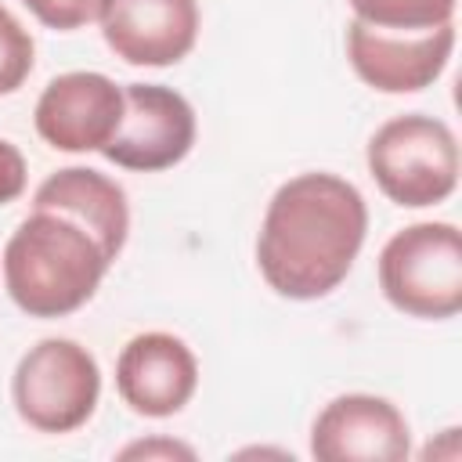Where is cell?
<instances>
[{
	"mask_svg": "<svg viewBox=\"0 0 462 462\" xmlns=\"http://www.w3.org/2000/svg\"><path fill=\"white\" fill-rule=\"evenodd\" d=\"M199 386V361L184 339L170 332L134 336L116 361L119 397L148 419H166L180 411Z\"/></svg>",
	"mask_w": 462,
	"mask_h": 462,
	"instance_id": "10",
	"label": "cell"
},
{
	"mask_svg": "<svg viewBox=\"0 0 462 462\" xmlns=\"http://www.w3.org/2000/svg\"><path fill=\"white\" fill-rule=\"evenodd\" d=\"M195 144V112L191 105L159 83L123 87V123L112 141L101 148L108 162L123 170H170Z\"/></svg>",
	"mask_w": 462,
	"mask_h": 462,
	"instance_id": "7",
	"label": "cell"
},
{
	"mask_svg": "<svg viewBox=\"0 0 462 462\" xmlns=\"http://www.w3.org/2000/svg\"><path fill=\"white\" fill-rule=\"evenodd\" d=\"M368 170L397 206H437L458 184V141L444 119L397 116L372 134Z\"/></svg>",
	"mask_w": 462,
	"mask_h": 462,
	"instance_id": "4",
	"label": "cell"
},
{
	"mask_svg": "<svg viewBox=\"0 0 462 462\" xmlns=\"http://www.w3.org/2000/svg\"><path fill=\"white\" fill-rule=\"evenodd\" d=\"M32 209H54V213L72 217L97 238V245L105 249L108 260L119 256L126 231H130L126 191L112 177H105L90 166H65L58 173H51L36 188Z\"/></svg>",
	"mask_w": 462,
	"mask_h": 462,
	"instance_id": "12",
	"label": "cell"
},
{
	"mask_svg": "<svg viewBox=\"0 0 462 462\" xmlns=\"http://www.w3.org/2000/svg\"><path fill=\"white\" fill-rule=\"evenodd\" d=\"M123 123V87L101 72L54 76L36 101V130L58 152H101Z\"/></svg>",
	"mask_w": 462,
	"mask_h": 462,
	"instance_id": "9",
	"label": "cell"
},
{
	"mask_svg": "<svg viewBox=\"0 0 462 462\" xmlns=\"http://www.w3.org/2000/svg\"><path fill=\"white\" fill-rule=\"evenodd\" d=\"M310 455L321 462H401L411 455V433L386 397L343 393L314 419Z\"/></svg>",
	"mask_w": 462,
	"mask_h": 462,
	"instance_id": "8",
	"label": "cell"
},
{
	"mask_svg": "<svg viewBox=\"0 0 462 462\" xmlns=\"http://www.w3.org/2000/svg\"><path fill=\"white\" fill-rule=\"evenodd\" d=\"M29 72H32V36L7 7H0V94L18 90Z\"/></svg>",
	"mask_w": 462,
	"mask_h": 462,
	"instance_id": "14",
	"label": "cell"
},
{
	"mask_svg": "<svg viewBox=\"0 0 462 462\" xmlns=\"http://www.w3.org/2000/svg\"><path fill=\"white\" fill-rule=\"evenodd\" d=\"M105 43L126 65H173L199 36L195 0H108L101 18Z\"/></svg>",
	"mask_w": 462,
	"mask_h": 462,
	"instance_id": "11",
	"label": "cell"
},
{
	"mask_svg": "<svg viewBox=\"0 0 462 462\" xmlns=\"http://www.w3.org/2000/svg\"><path fill=\"white\" fill-rule=\"evenodd\" d=\"M119 458H195V451L180 440H166V437H152V440H134L119 451Z\"/></svg>",
	"mask_w": 462,
	"mask_h": 462,
	"instance_id": "17",
	"label": "cell"
},
{
	"mask_svg": "<svg viewBox=\"0 0 462 462\" xmlns=\"http://www.w3.org/2000/svg\"><path fill=\"white\" fill-rule=\"evenodd\" d=\"M11 397L22 415L40 433L79 430L101 397V368L87 346L76 339H40L29 346L14 368Z\"/></svg>",
	"mask_w": 462,
	"mask_h": 462,
	"instance_id": "5",
	"label": "cell"
},
{
	"mask_svg": "<svg viewBox=\"0 0 462 462\" xmlns=\"http://www.w3.org/2000/svg\"><path fill=\"white\" fill-rule=\"evenodd\" d=\"M368 231L361 191L336 173L285 180L263 213L256 263L263 282L289 300L328 296L354 267Z\"/></svg>",
	"mask_w": 462,
	"mask_h": 462,
	"instance_id": "1",
	"label": "cell"
},
{
	"mask_svg": "<svg viewBox=\"0 0 462 462\" xmlns=\"http://www.w3.org/2000/svg\"><path fill=\"white\" fill-rule=\"evenodd\" d=\"M25 191V159L22 152L0 137V206L14 202Z\"/></svg>",
	"mask_w": 462,
	"mask_h": 462,
	"instance_id": "16",
	"label": "cell"
},
{
	"mask_svg": "<svg viewBox=\"0 0 462 462\" xmlns=\"http://www.w3.org/2000/svg\"><path fill=\"white\" fill-rule=\"evenodd\" d=\"M112 260L65 213L32 209L4 245V285L29 318H65L101 285Z\"/></svg>",
	"mask_w": 462,
	"mask_h": 462,
	"instance_id": "2",
	"label": "cell"
},
{
	"mask_svg": "<svg viewBox=\"0 0 462 462\" xmlns=\"http://www.w3.org/2000/svg\"><path fill=\"white\" fill-rule=\"evenodd\" d=\"M383 296L411 318H451L462 310V235L455 224L426 220L397 231L379 253Z\"/></svg>",
	"mask_w": 462,
	"mask_h": 462,
	"instance_id": "3",
	"label": "cell"
},
{
	"mask_svg": "<svg viewBox=\"0 0 462 462\" xmlns=\"http://www.w3.org/2000/svg\"><path fill=\"white\" fill-rule=\"evenodd\" d=\"M455 47V25L433 29H379L361 18L346 25V58L354 72L383 94H415L430 87Z\"/></svg>",
	"mask_w": 462,
	"mask_h": 462,
	"instance_id": "6",
	"label": "cell"
},
{
	"mask_svg": "<svg viewBox=\"0 0 462 462\" xmlns=\"http://www.w3.org/2000/svg\"><path fill=\"white\" fill-rule=\"evenodd\" d=\"M43 25L51 29H79L90 22H101L108 11V0H22Z\"/></svg>",
	"mask_w": 462,
	"mask_h": 462,
	"instance_id": "15",
	"label": "cell"
},
{
	"mask_svg": "<svg viewBox=\"0 0 462 462\" xmlns=\"http://www.w3.org/2000/svg\"><path fill=\"white\" fill-rule=\"evenodd\" d=\"M458 0H350L354 18L379 29H433L455 18Z\"/></svg>",
	"mask_w": 462,
	"mask_h": 462,
	"instance_id": "13",
	"label": "cell"
}]
</instances>
